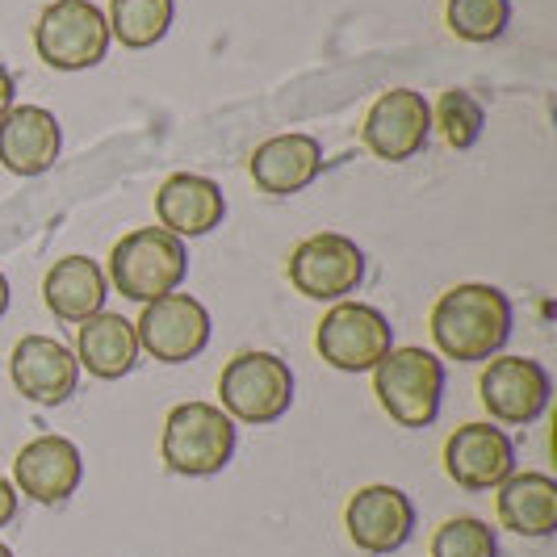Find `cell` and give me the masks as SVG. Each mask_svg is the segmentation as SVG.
Listing matches in <instances>:
<instances>
[{"label":"cell","instance_id":"obj_1","mask_svg":"<svg viewBox=\"0 0 557 557\" xmlns=\"http://www.w3.org/2000/svg\"><path fill=\"white\" fill-rule=\"evenodd\" d=\"M428 327H432V344L448 361H495L503 344L511 339V298L499 285H482V281L453 285L436 298Z\"/></svg>","mask_w":557,"mask_h":557},{"label":"cell","instance_id":"obj_2","mask_svg":"<svg viewBox=\"0 0 557 557\" xmlns=\"http://www.w3.org/2000/svg\"><path fill=\"white\" fill-rule=\"evenodd\" d=\"M189 277V248L185 239L168 235L164 226H139L131 235H122L110 251V273L113 289L131 302H156L164 294H176L181 281Z\"/></svg>","mask_w":557,"mask_h":557},{"label":"cell","instance_id":"obj_3","mask_svg":"<svg viewBox=\"0 0 557 557\" xmlns=\"http://www.w3.org/2000/svg\"><path fill=\"white\" fill-rule=\"evenodd\" d=\"M373 394L398 428H432L445 403V361L428 348H391L373 364Z\"/></svg>","mask_w":557,"mask_h":557},{"label":"cell","instance_id":"obj_4","mask_svg":"<svg viewBox=\"0 0 557 557\" xmlns=\"http://www.w3.org/2000/svg\"><path fill=\"white\" fill-rule=\"evenodd\" d=\"M235 419L219 403H181L164 419L160 457L172 474L214 478L223 474L235 457Z\"/></svg>","mask_w":557,"mask_h":557},{"label":"cell","instance_id":"obj_5","mask_svg":"<svg viewBox=\"0 0 557 557\" xmlns=\"http://www.w3.org/2000/svg\"><path fill=\"white\" fill-rule=\"evenodd\" d=\"M219 398L235 423H251V428L277 423L294 407V369L277 352H256V348L235 352L223 364Z\"/></svg>","mask_w":557,"mask_h":557},{"label":"cell","instance_id":"obj_6","mask_svg":"<svg viewBox=\"0 0 557 557\" xmlns=\"http://www.w3.org/2000/svg\"><path fill=\"white\" fill-rule=\"evenodd\" d=\"M110 42V22L92 0H51L34 22V51L55 72L97 67Z\"/></svg>","mask_w":557,"mask_h":557},{"label":"cell","instance_id":"obj_7","mask_svg":"<svg viewBox=\"0 0 557 557\" xmlns=\"http://www.w3.org/2000/svg\"><path fill=\"white\" fill-rule=\"evenodd\" d=\"M289 285L310 298V302H348V294H357L364 281V251L357 239L335 235V231H319L302 239L289 251Z\"/></svg>","mask_w":557,"mask_h":557},{"label":"cell","instance_id":"obj_8","mask_svg":"<svg viewBox=\"0 0 557 557\" xmlns=\"http://www.w3.org/2000/svg\"><path fill=\"white\" fill-rule=\"evenodd\" d=\"M314 348L339 373H373V364L394 348V327L369 302H335L314 332Z\"/></svg>","mask_w":557,"mask_h":557},{"label":"cell","instance_id":"obj_9","mask_svg":"<svg viewBox=\"0 0 557 557\" xmlns=\"http://www.w3.org/2000/svg\"><path fill=\"white\" fill-rule=\"evenodd\" d=\"M139 335V352H147L160 364H189L210 348V310L197 302L194 294H164L156 302H147L135 323Z\"/></svg>","mask_w":557,"mask_h":557},{"label":"cell","instance_id":"obj_10","mask_svg":"<svg viewBox=\"0 0 557 557\" xmlns=\"http://www.w3.org/2000/svg\"><path fill=\"white\" fill-rule=\"evenodd\" d=\"M482 407L491 411L495 423L507 428H529L536 419L549 411V398H554V377L549 369L532 357H495L482 369Z\"/></svg>","mask_w":557,"mask_h":557},{"label":"cell","instance_id":"obj_11","mask_svg":"<svg viewBox=\"0 0 557 557\" xmlns=\"http://www.w3.org/2000/svg\"><path fill=\"white\" fill-rule=\"evenodd\" d=\"M432 139V106L416 88H391L364 113L361 143L386 164H407Z\"/></svg>","mask_w":557,"mask_h":557},{"label":"cell","instance_id":"obj_12","mask_svg":"<svg viewBox=\"0 0 557 557\" xmlns=\"http://www.w3.org/2000/svg\"><path fill=\"white\" fill-rule=\"evenodd\" d=\"M344 529L352 536V545L373 557L398 554L411 536H416V503L407 491L373 482L361 486L348 507H344Z\"/></svg>","mask_w":557,"mask_h":557},{"label":"cell","instance_id":"obj_13","mask_svg":"<svg viewBox=\"0 0 557 557\" xmlns=\"http://www.w3.org/2000/svg\"><path fill=\"white\" fill-rule=\"evenodd\" d=\"M9 377L34 407H63L81 386V361L55 335H22L9 361Z\"/></svg>","mask_w":557,"mask_h":557},{"label":"cell","instance_id":"obj_14","mask_svg":"<svg viewBox=\"0 0 557 557\" xmlns=\"http://www.w3.org/2000/svg\"><path fill=\"white\" fill-rule=\"evenodd\" d=\"M84 482V457L76 441L67 436H34L29 445H22L17 461H13V486L17 495L42 503V507H55L67 503Z\"/></svg>","mask_w":557,"mask_h":557},{"label":"cell","instance_id":"obj_15","mask_svg":"<svg viewBox=\"0 0 557 557\" xmlns=\"http://www.w3.org/2000/svg\"><path fill=\"white\" fill-rule=\"evenodd\" d=\"M445 474L461 491H499L516 474V445L495 423H461L445 441Z\"/></svg>","mask_w":557,"mask_h":557},{"label":"cell","instance_id":"obj_16","mask_svg":"<svg viewBox=\"0 0 557 557\" xmlns=\"http://www.w3.org/2000/svg\"><path fill=\"white\" fill-rule=\"evenodd\" d=\"M156 219L176 239H201L226 219V197L210 176L172 172L156 189Z\"/></svg>","mask_w":557,"mask_h":557},{"label":"cell","instance_id":"obj_17","mask_svg":"<svg viewBox=\"0 0 557 557\" xmlns=\"http://www.w3.org/2000/svg\"><path fill=\"white\" fill-rule=\"evenodd\" d=\"M63 147L59 117L42 106H13L0 117V164L13 176H42L51 172Z\"/></svg>","mask_w":557,"mask_h":557},{"label":"cell","instance_id":"obj_18","mask_svg":"<svg viewBox=\"0 0 557 557\" xmlns=\"http://www.w3.org/2000/svg\"><path fill=\"white\" fill-rule=\"evenodd\" d=\"M248 168L256 189H264V194L273 197H294L319 181V172H323V143L314 139V135H302V131L277 135V139H264L251 151Z\"/></svg>","mask_w":557,"mask_h":557},{"label":"cell","instance_id":"obj_19","mask_svg":"<svg viewBox=\"0 0 557 557\" xmlns=\"http://www.w3.org/2000/svg\"><path fill=\"white\" fill-rule=\"evenodd\" d=\"M106 298H110L106 269L88 256H63L42 281V302L63 323H84V319L101 314Z\"/></svg>","mask_w":557,"mask_h":557},{"label":"cell","instance_id":"obj_20","mask_svg":"<svg viewBox=\"0 0 557 557\" xmlns=\"http://www.w3.org/2000/svg\"><path fill=\"white\" fill-rule=\"evenodd\" d=\"M76 361L92 377H101V382H122L139 364L135 323L122 319V314H113V310H101V314L84 319L81 339H76Z\"/></svg>","mask_w":557,"mask_h":557},{"label":"cell","instance_id":"obj_21","mask_svg":"<svg viewBox=\"0 0 557 557\" xmlns=\"http://www.w3.org/2000/svg\"><path fill=\"white\" fill-rule=\"evenodd\" d=\"M499 524L516 536L545 541L557 532V482L549 474H511L499 486Z\"/></svg>","mask_w":557,"mask_h":557},{"label":"cell","instance_id":"obj_22","mask_svg":"<svg viewBox=\"0 0 557 557\" xmlns=\"http://www.w3.org/2000/svg\"><path fill=\"white\" fill-rule=\"evenodd\" d=\"M172 0H110V38H117L126 51H147L156 42H164V34L172 29Z\"/></svg>","mask_w":557,"mask_h":557},{"label":"cell","instance_id":"obj_23","mask_svg":"<svg viewBox=\"0 0 557 557\" xmlns=\"http://www.w3.org/2000/svg\"><path fill=\"white\" fill-rule=\"evenodd\" d=\"M445 22L461 42H495L507 34L511 0H448Z\"/></svg>","mask_w":557,"mask_h":557},{"label":"cell","instance_id":"obj_24","mask_svg":"<svg viewBox=\"0 0 557 557\" xmlns=\"http://www.w3.org/2000/svg\"><path fill=\"white\" fill-rule=\"evenodd\" d=\"M432 126H441V135L453 151H470L482 139V126H486V113L478 106L466 88H448L441 92L436 110H432Z\"/></svg>","mask_w":557,"mask_h":557},{"label":"cell","instance_id":"obj_25","mask_svg":"<svg viewBox=\"0 0 557 557\" xmlns=\"http://www.w3.org/2000/svg\"><path fill=\"white\" fill-rule=\"evenodd\" d=\"M432 557H499V536L478 516H457L436 529Z\"/></svg>","mask_w":557,"mask_h":557},{"label":"cell","instance_id":"obj_26","mask_svg":"<svg viewBox=\"0 0 557 557\" xmlns=\"http://www.w3.org/2000/svg\"><path fill=\"white\" fill-rule=\"evenodd\" d=\"M17 503H22L17 486H13L9 478H0V529H9V524L17 520Z\"/></svg>","mask_w":557,"mask_h":557},{"label":"cell","instance_id":"obj_27","mask_svg":"<svg viewBox=\"0 0 557 557\" xmlns=\"http://www.w3.org/2000/svg\"><path fill=\"white\" fill-rule=\"evenodd\" d=\"M13 97H17V81H13V72L0 63V117L13 110V106H17Z\"/></svg>","mask_w":557,"mask_h":557},{"label":"cell","instance_id":"obj_28","mask_svg":"<svg viewBox=\"0 0 557 557\" xmlns=\"http://www.w3.org/2000/svg\"><path fill=\"white\" fill-rule=\"evenodd\" d=\"M9 302H13V289H9V277L0 273V319H4V310H9Z\"/></svg>","mask_w":557,"mask_h":557},{"label":"cell","instance_id":"obj_29","mask_svg":"<svg viewBox=\"0 0 557 557\" xmlns=\"http://www.w3.org/2000/svg\"><path fill=\"white\" fill-rule=\"evenodd\" d=\"M0 557H13V549H9V545H4V541H0Z\"/></svg>","mask_w":557,"mask_h":557}]
</instances>
